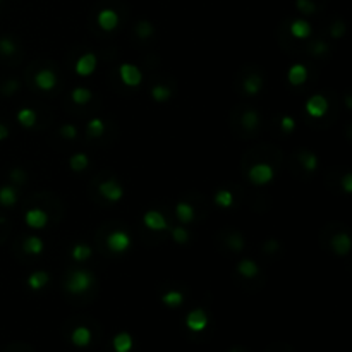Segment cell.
Listing matches in <instances>:
<instances>
[{"instance_id":"6da1fadb","label":"cell","mask_w":352,"mask_h":352,"mask_svg":"<svg viewBox=\"0 0 352 352\" xmlns=\"http://www.w3.org/2000/svg\"><path fill=\"white\" fill-rule=\"evenodd\" d=\"M93 282H95L93 273H89L88 270H76L67 275L66 290L70 294H83L93 285Z\"/></svg>"},{"instance_id":"7a4b0ae2","label":"cell","mask_w":352,"mask_h":352,"mask_svg":"<svg viewBox=\"0 0 352 352\" xmlns=\"http://www.w3.org/2000/svg\"><path fill=\"white\" fill-rule=\"evenodd\" d=\"M273 175H275V172H273V168L270 167L268 163H256V165L251 167L248 172L249 181L253 182L254 186L268 184V182L273 179Z\"/></svg>"},{"instance_id":"3957f363","label":"cell","mask_w":352,"mask_h":352,"mask_svg":"<svg viewBox=\"0 0 352 352\" xmlns=\"http://www.w3.org/2000/svg\"><path fill=\"white\" fill-rule=\"evenodd\" d=\"M119 76H121V81L126 86H131V88H136V86L141 84L143 81V74H141L140 67L133 66V64H122L119 66Z\"/></svg>"},{"instance_id":"277c9868","label":"cell","mask_w":352,"mask_h":352,"mask_svg":"<svg viewBox=\"0 0 352 352\" xmlns=\"http://www.w3.org/2000/svg\"><path fill=\"white\" fill-rule=\"evenodd\" d=\"M98 189H100V194H102L105 200L110 201V203H117V201H121L122 196H124L122 186L119 184V182H115L114 179H108V181L102 182Z\"/></svg>"},{"instance_id":"5b68a950","label":"cell","mask_w":352,"mask_h":352,"mask_svg":"<svg viewBox=\"0 0 352 352\" xmlns=\"http://www.w3.org/2000/svg\"><path fill=\"white\" fill-rule=\"evenodd\" d=\"M107 246L110 251L114 253H124V251L129 249L131 246V237L122 230H115L112 234H108L107 237Z\"/></svg>"},{"instance_id":"8992f818","label":"cell","mask_w":352,"mask_h":352,"mask_svg":"<svg viewBox=\"0 0 352 352\" xmlns=\"http://www.w3.org/2000/svg\"><path fill=\"white\" fill-rule=\"evenodd\" d=\"M306 112L314 119L323 117L328 112V100L323 95H314L306 102Z\"/></svg>"},{"instance_id":"52a82bcc","label":"cell","mask_w":352,"mask_h":352,"mask_svg":"<svg viewBox=\"0 0 352 352\" xmlns=\"http://www.w3.org/2000/svg\"><path fill=\"white\" fill-rule=\"evenodd\" d=\"M143 222L149 230H155V232H162L168 227L165 216H163L160 211H156V210H149V211H146L143 216Z\"/></svg>"},{"instance_id":"ba28073f","label":"cell","mask_w":352,"mask_h":352,"mask_svg":"<svg viewBox=\"0 0 352 352\" xmlns=\"http://www.w3.org/2000/svg\"><path fill=\"white\" fill-rule=\"evenodd\" d=\"M96 66H98V59H96V55L95 54H84L77 59L74 69H76V72L79 74V76H89V74L95 72Z\"/></svg>"},{"instance_id":"9c48e42d","label":"cell","mask_w":352,"mask_h":352,"mask_svg":"<svg viewBox=\"0 0 352 352\" xmlns=\"http://www.w3.org/2000/svg\"><path fill=\"white\" fill-rule=\"evenodd\" d=\"M186 323H187V327H189V330L201 332V330L207 328L208 316H207V313H205L203 309H194V311H191V313L187 314Z\"/></svg>"},{"instance_id":"30bf717a","label":"cell","mask_w":352,"mask_h":352,"mask_svg":"<svg viewBox=\"0 0 352 352\" xmlns=\"http://www.w3.org/2000/svg\"><path fill=\"white\" fill-rule=\"evenodd\" d=\"M26 225L31 228H43L48 223V215L40 208H31L26 211Z\"/></svg>"},{"instance_id":"8fae6325","label":"cell","mask_w":352,"mask_h":352,"mask_svg":"<svg viewBox=\"0 0 352 352\" xmlns=\"http://www.w3.org/2000/svg\"><path fill=\"white\" fill-rule=\"evenodd\" d=\"M35 83L40 89H43V91H50V89H54L55 86H57V76H55L54 70L42 69L35 76Z\"/></svg>"},{"instance_id":"7c38bea8","label":"cell","mask_w":352,"mask_h":352,"mask_svg":"<svg viewBox=\"0 0 352 352\" xmlns=\"http://www.w3.org/2000/svg\"><path fill=\"white\" fill-rule=\"evenodd\" d=\"M96 21H98L100 28L105 29V31H114V29L117 28V24H119V16H117L115 10L103 9V10H100Z\"/></svg>"},{"instance_id":"4fadbf2b","label":"cell","mask_w":352,"mask_h":352,"mask_svg":"<svg viewBox=\"0 0 352 352\" xmlns=\"http://www.w3.org/2000/svg\"><path fill=\"white\" fill-rule=\"evenodd\" d=\"M287 79L292 86H301L308 81V69L302 64H294L287 72Z\"/></svg>"},{"instance_id":"5bb4252c","label":"cell","mask_w":352,"mask_h":352,"mask_svg":"<svg viewBox=\"0 0 352 352\" xmlns=\"http://www.w3.org/2000/svg\"><path fill=\"white\" fill-rule=\"evenodd\" d=\"M351 237L347 234H337L333 235L332 239V249L335 251L337 254H340V256H344V254H347L351 251Z\"/></svg>"},{"instance_id":"9a60e30c","label":"cell","mask_w":352,"mask_h":352,"mask_svg":"<svg viewBox=\"0 0 352 352\" xmlns=\"http://www.w3.org/2000/svg\"><path fill=\"white\" fill-rule=\"evenodd\" d=\"M311 31H313V29H311V24L304 19H295L290 24V33H292L294 38L306 40L311 35Z\"/></svg>"},{"instance_id":"2e32d148","label":"cell","mask_w":352,"mask_h":352,"mask_svg":"<svg viewBox=\"0 0 352 352\" xmlns=\"http://www.w3.org/2000/svg\"><path fill=\"white\" fill-rule=\"evenodd\" d=\"M48 280H50V275H48L47 272H42V270H40V272H33L31 275L28 277V285H29V289H33V290H40L47 285Z\"/></svg>"},{"instance_id":"e0dca14e","label":"cell","mask_w":352,"mask_h":352,"mask_svg":"<svg viewBox=\"0 0 352 352\" xmlns=\"http://www.w3.org/2000/svg\"><path fill=\"white\" fill-rule=\"evenodd\" d=\"M175 215H177V218L181 220L182 223H189L194 220V208L191 207L189 203L181 201V203L175 205Z\"/></svg>"},{"instance_id":"ac0fdd59","label":"cell","mask_w":352,"mask_h":352,"mask_svg":"<svg viewBox=\"0 0 352 352\" xmlns=\"http://www.w3.org/2000/svg\"><path fill=\"white\" fill-rule=\"evenodd\" d=\"M237 272L241 273L242 277H246V279H253V277L258 275L260 267H258L253 260H242L237 263Z\"/></svg>"},{"instance_id":"d6986e66","label":"cell","mask_w":352,"mask_h":352,"mask_svg":"<svg viewBox=\"0 0 352 352\" xmlns=\"http://www.w3.org/2000/svg\"><path fill=\"white\" fill-rule=\"evenodd\" d=\"M72 344L77 347H84L89 344V340H91V332L88 330L86 327H77L76 330L72 332Z\"/></svg>"},{"instance_id":"ffe728a7","label":"cell","mask_w":352,"mask_h":352,"mask_svg":"<svg viewBox=\"0 0 352 352\" xmlns=\"http://www.w3.org/2000/svg\"><path fill=\"white\" fill-rule=\"evenodd\" d=\"M17 122L22 126V127H33L36 124V112L33 108H21L17 112Z\"/></svg>"},{"instance_id":"44dd1931","label":"cell","mask_w":352,"mask_h":352,"mask_svg":"<svg viewBox=\"0 0 352 352\" xmlns=\"http://www.w3.org/2000/svg\"><path fill=\"white\" fill-rule=\"evenodd\" d=\"M131 347H133V339H131L129 333L122 332V333H119V335H115V339H114L115 352H129Z\"/></svg>"},{"instance_id":"7402d4cb","label":"cell","mask_w":352,"mask_h":352,"mask_svg":"<svg viewBox=\"0 0 352 352\" xmlns=\"http://www.w3.org/2000/svg\"><path fill=\"white\" fill-rule=\"evenodd\" d=\"M16 201H17V193L14 187L10 186L0 187V203H2L3 207H14Z\"/></svg>"},{"instance_id":"603a6c76","label":"cell","mask_w":352,"mask_h":352,"mask_svg":"<svg viewBox=\"0 0 352 352\" xmlns=\"http://www.w3.org/2000/svg\"><path fill=\"white\" fill-rule=\"evenodd\" d=\"M22 248L28 254H40L43 251V241L36 235H29L22 244Z\"/></svg>"},{"instance_id":"cb8c5ba5","label":"cell","mask_w":352,"mask_h":352,"mask_svg":"<svg viewBox=\"0 0 352 352\" xmlns=\"http://www.w3.org/2000/svg\"><path fill=\"white\" fill-rule=\"evenodd\" d=\"M162 302L168 308H177V306H181L184 302V295L179 290H168L167 294H163Z\"/></svg>"},{"instance_id":"d4e9b609","label":"cell","mask_w":352,"mask_h":352,"mask_svg":"<svg viewBox=\"0 0 352 352\" xmlns=\"http://www.w3.org/2000/svg\"><path fill=\"white\" fill-rule=\"evenodd\" d=\"M215 203L222 208H230L234 205V194L227 189H220L215 194Z\"/></svg>"},{"instance_id":"484cf974","label":"cell","mask_w":352,"mask_h":352,"mask_svg":"<svg viewBox=\"0 0 352 352\" xmlns=\"http://www.w3.org/2000/svg\"><path fill=\"white\" fill-rule=\"evenodd\" d=\"M261 86H263V81H261L260 76H249L248 79L244 81V89L249 96H254L260 93Z\"/></svg>"},{"instance_id":"4316f807","label":"cell","mask_w":352,"mask_h":352,"mask_svg":"<svg viewBox=\"0 0 352 352\" xmlns=\"http://www.w3.org/2000/svg\"><path fill=\"white\" fill-rule=\"evenodd\" d=\"M88 163H89V158L84 155V153H76V155H72L69 160V165L74 172L84 170V168L88 167Z\"/></svg>"},{"instance_id":"83f0119b","label":"cell","mask_w":352,"mask_h":352,"mask_svg":"<svg viewBox=\"0 0 352 352\" xmlns=\"http://www.w3.org/2000/svg\"><path fill=\"white\" fill-rule=\"evenodd\" d=\"M70 98H72V102L77 105H86L89 100H91V91H89L88 88H76V89H72V93H70Z\"/></svg>"},{"instance_id":"f1b7e54d","label":"cell","mask_w":352,"mask_h":352,"mask_svg":"<svg viewBox=\"0 0 352 352\" xmlns=\"http://www.w3.org/2000/svg\"><path fill=\"white\" fill-rule=\"evenodd\" d=\"M91 253L93 251L88 244H76L72 248V253L70 254H72V258L76 261H86L89 256H91Z\"/></svg>"},{"instance_id":"f546056e","label":"cell","mask_w":352,"mask_h":352,"mask_svg":"<svg viewBox=\"0 0 352 352\" xmlns=\"http://www.w3.org/2000/svg\"><path fill=\"white\" fill-rule=\"evenodd\" d=\"M88 133L91 138H100L102 134L105 133V124L102 119L98 117H93L91 121L88 122Z\"/></svg>"},{"instance_id":"4dcf8cb0","label":"cell","mask_w":352,"mask_h":352,"mask_svg":"<svg viewBox=\"0 0 352 352\" xmlns=\"http://www.w3.org/2000/svg\"><path fill=\"white\" fill-rule=\"evenodd\" d=\"M258 124H260V115H258V112L254 110H248L242 114V126L246 127V129H254Z\"/></svg>"},{"instance_id":"1f68e13d","label":"cell","mask_w":352,"mask_h":352,"mask_svg":"<svg viewBox=\"0 0 352 352\" xmlns=\"http://www.w3.org/2000/svg\"><path fill=\"white\" fill-rule=\"evenodd\" d=\"M299 160H301V165L304 167L308 172L316 170V167H318V158H316V155H313V153H301Z\"/></svg>"},{"instance_id":"d6a6232c","label":"cell","mask_w":352,"mask_h":352,"mask_svg":"<svg viewBox=\"0 0 352 352\" xmlns=\"http://www.w3.org/2000/svg\"><path fill=\"white\" fill-rule=\"evenodd\" d=\"M151 96L155 102H165V100L170 98V89H168L167 86L156 84L155 88L151 89Z\"/></svg>"},{"instance_id":"836d02e7","label":"cell","mask_w":352,"mask_h":352,"mask_svg":"<svg viewBox=\"0 0 352 352\" xmlns=\"http://www.w3.org/2000/svg\"><path fill=\"white\" fill-rule=\"evenodd\" d=\"M172 239H174L177 244H186L189 241V232L182 227H175L172 228Z\"/></svg>"},{"instance_id":"e575fe53","label":"cell","mask_w":352,"mask_h":352,"mask_svg":"<svg viewBox=\"0 0 352 352\" xmlns=\"http://www.w3.org/2000/svg\"><path fill=\"white\" fill-rule=\"evenodd\" d=\"M136 31H138V35H140L141 38H149V36L153 35V26L149 24L148 21H141L140 24H138Z\"/></svg>"},{"instance_id":"d590c367","label":"cell","mask_w":352,"mask_h":352,"mask_svg":"<svg viewBox=\"0 0 352 352\" xmlns=\"http://www.w3.org/2000/svg\"><path fill=\"white\" fill-rule=\"evenodd\" d=\"M295 5L302 14H313L316 10V5L311 0H295Z\"/></svg>"},{"instance_id":"8d00e7d4","label":"cell","mask_w":352,"mask_h":352,"mask_svg":"<svg viewBox=\"0 0 352 352\" xmlns=\"http://www.w3.org/2000/svg\"><path fill=\"white\" fill-rule=\"evenodd\" d=\"M0 52H2L3 55H12L14 52H16V45H14L12 40L2 38L0 40Z\"/></svg>"},{"instance_id":"74e56055","label":"cell","mask_w":352,"mask_h":352,"mask_svg":"<svg viewBox=\"0 0 352 352\" xmlns=\"http://www.w3.org/2000/svg\"><path fill=\"white\" fill-rule=\"evenodd\" d=\"M61 134L66 140H74V138L77 136V129L72 124H64L61 127Z\"/></svg>"},{"instance_id":"f35d334b","label":"cell","mask_w":352,"mask_h":352,"mask_svg":"<svg viewBox=\"0 0 352 352\" xmlns=\"http://www.w3.org/2000/svg\"><path fill=\"white\" fill-rule=\"evenodd\" d=\"M280 126H282V129L285 131V133H292L295 127V121L290 115H285V117H282V121H280Z\"/></svg>"},{"instance_id":"ab89813d","label":"cell","mask_w":352,"mask_h":352,"mask_svg":"<svg viewBox=\"0 0 352 352\" xmlns=\"http://www.w3.org/2000/svg\"><path fill=\"white\" fill-rule=\"evenodd\" d=\"M228 242H230V248H234V249H242L244 248V241H242L239 235H234V237H230L228 239Z\"/></svg>"},{"instance_id":"60d3db41","label":"cell","mask_w":352,"mask_h":352,"mask_svg":"<svg viewBox=\"0 0 352 352\" xmlns=\"http://www.w3.org/2000/svg\"><path fill=\"white\" fill-rule=\"evenodd\" d=\"M342 184H344V191H346V193H351V191H352V175L351 174L344 175Z\"/></svg>"},{"instance_id":"b9f144b4","label":"cell","mask_w":352,"mask_h":352,"mask_svg":"<svg viewBox=\"0 0 352 352\" xmlns=\"http://www.w3.org/2000/svg\"><path fill=\"white\" fill-rule=\"evenodd\" d=\"M12 179L14 181H17V182H22L26 179V175H24V172L22 170H14L12 172Z\"/></svg>"},{"instance_id":"7bdbcfd3","label":"cell","mask_w":352,"mask_h":352,"mask_svg":"<svg viewBox=\"0 0 352 352\" xmlns=\"http://www.w3.org/2000/svg\"><path fill=\"white\" fill-rule=\"evenodd\" d=\"M9 136V131H7V127L3 124H0V141L5 140V138Z\"/></svg>"},{"instance_id":"ee69618b","label":"cell","mask_w":352,"mask_h":352,"mask_svg":"<svg viewBox=\"0 0 352 352\" xmlns=\"http://www.w3.org/2000/svg\"><path fill=\"white\" fill-rule=\"evenodd\" d=\"M332 35H333V36H339V35H342V24H335V28H333Z\"/></svg>"},{"instance_id":"f6af8a7d","label":"cell","mask_w":352,"mask_h":352,"mask_svg":"<svg viewBox=\"0 0 352 352\" xmlns=\"http://www.w3.org/2000/svg\"><path fill=\"white\" fill-rule=\"evenodd\" d=\"M325 50H327V45L320 43V45H316V48H314V54H323Z\"/></svg>"},{"instance_id":"bcb514c9","label":"cell","mask_w":352,"mask_h":352,"mask_svg":"<svg viewBox=\"0 0 352 352\" xmlns=\"http://www.w3.org/2000/svg\"><path fill=\"white\" fill-rule=\"evenodd\" d=\"M277 248H279V244H277L275 241L267 242V246H265V249H267V251H273V249H277Z\"/></svg>"},{"instance_id":"7dc6e473","label":"cell","mask_w":352,"mask_h":352,"mask_svg":"<svg viewBox=\"0 0 352 352\" xmlns=\"http://www.w3.org/2000/svg\"><path fill=\"white\" fill-rule=\"evenodd\" d=\"M230 352H244V351H241V349H232Z\"/></svg>"},{"instance_id":"c3c4849f","label":"cell","mask_w":352,"mask_h":352,"mask_svg":"<svg viewBox=\"0 0 352 352\" xmlns=\"http://www.w3.org/2000/svg\"><path fill=\"white\" fill-rule=\"evenodd\" d=\"M0 223H2V218H0Z\"/></svg>"}]
</instances>
